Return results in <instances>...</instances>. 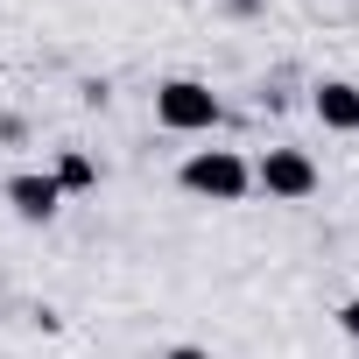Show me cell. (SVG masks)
I'll list each match as a JSON object with an SVG mask.
<instances>
[{
    "instance_id": "cell-1",
    "label": "cell",
    "mask_w": 359,
    "mask_h": 359,
    "mask_svg": "<svg viewBox=\"0 0 359 359\" xmlns=\"http://www.w3.org/2000/svg\"><path fill=\"white\" fill-rule=\"evenodd\" d=\"M176 184H184L191 198H212V205H240L254 191V162L233 155V148H191L184 169H176Z\"/></svg>"
},
{
    "instance_id": "cell-2",
    "label": "cell",
    "mask_w": 359,
    "mask_h": 359,
    "mask_svg": "<svg viewBox=\"0 0 359 359\" xmlns=\"http://www.w3.org/2000/svg\"><path fill=\"white\" fill-rule=\"evenodd\" d=\"M219 120H226V106H219V92L205 78H162L155 85V127H169V134H212Z\"/></svg>"
},
{
    "instance_id": "cell-3",
    "label": "cell",
    "mask_w": 359,
    "mask_h": 359,
    "mask_svg": "<svg viewBox=\"0 0 359 359\" xmlns=\"http://www.w3.org/2000/svg\"><path fill=\"white\" fill-rule=\"evenodd\" d=\"M317 184H324V169L310 162V148H268V155L254 162V191H268V198H282V205L317 198Z\"/></svg>"
},
{
    "instance_id": "cell-4",
    "label": "cell",
    "mask_w": 359,
    "mask_h": 359,
    "mask_svg": "<svg viewBox=\"0 0 359 359\" xmlns=\"http://www.w3.org/2000/svg\"><path fill=\"white\" fill-rule=\"evenodd\" d=\"M0 198H8L15 219H29V226H50V219L64 212V191H57V176H50V169H15Z\"/></svg>"
},
{
    "instance_id": "cell-5",
    "label": "cell",
    "mask_w": 359,
    "mask_h": 359,
    "mask_svg": "<svg viewBox=\"0 0 359 359\" xmlns=\"http://www.w3.org/2000/svg\"><path fill=\"white\" fill-rule=\"evenodd\" d=\"M310 113H317L331 134H359V85H352V78H324V85H310Z\"/></svg>"
},
{
    "instance_id": "cell-6",
    "label": "cell",
    "mask_w": 359,
    "mask_h": 359,
    "mask_svg": "<svg viewBox=\"0 0 359 359\" xmlns=\"http://www.w3.org/2000/svg\"><path fill=\"white\" fill-rule=\"evenodd\" d=\"M50 176H57V191L71 198V191H99V162L85 155V148H64L57 162H50Z\"/></svg>"
},
{
    "instance_id": "cell-7",
    "label": "cell",
    "mask_w": 359,
    "mask_h": 359,
    "mask_svg": "<svg viewBox=\"0 0 359 359\" xmlns=\"http://www.w3.org/2000/svg\"><path fill=\"white\" fill-rule=\"evenodd\" d=\"M338 331L359 345V296H345V303H338Z\"/></svg>"
},
{
    "instance_id": "cell-8",
    "label": "cell",
    "mask_w": 359,
    "mask_h": 359,
    "mask_svg": "<svg viewBox=\"0 0 359 359\" xmlns=\"http://www.w3.org/2000/svg\"><path fill=\"white\" fill-rule=\"evenodd\" d=\"M162 359H212V352H205V345H169Z\"/></svg>"
}]
</instances>
